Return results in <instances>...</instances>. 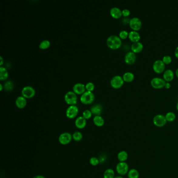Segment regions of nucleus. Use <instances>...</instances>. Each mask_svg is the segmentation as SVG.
<instances>
[{"label": "nucleus", "instance_id": "obj_1", "mask_svg": "<svg viewBox=\"0 0 178 178\" xmlns=\"http://www.w3.org/2000/svg\"><path fill=\"white\" fill-rule=\"evenodd\" d=\"M107 45L111 49H118L122 45V40L119 36L111 35L107 38Z\"/></svg>", "mask_w": 178, "mask_h": 178}, {"label": "nucleus", "instance_id": "obj_2", "mask_svg": "<svg viewBox=\"0 0 178 178\" xmlns=\"http://www.w3.org/2000/svg\"><path fill=\"white\" fill-rule=\"evenodd\" d=\"M95 99V95L94 93L90 91H85L81 95L80 100L84 104L87 105L92 103Z\"/></svg>", "mask_w": 178, "mask_h": 178}, {"label": "nucleus", "instance_id": "obj_3", "mask_svg": "<svg viewBox=\"0 0 178 178\" xmlns=\"http://www.w3.org/2000/svg\"><path fill=\"white\" fill-rule=\"evenodd\" d=\"M64 100L69 105H75L77 102L76 94L73 91H69L64 96Z\"/></svg>", "mask_w": 178, "mask_h": 178}, {"label": "nucleus", "instance_id": "obj_4", "mask_svg": "<svg viewBox=\"0 0 178 178\" xmlns=\"http://www.w3.org/2000/svg\"><path fill=\"white\" fill-rule=\"evenodd\" d=\"M129 166L126 162H119L116 166V171L120 176H125L129 171Z\"/></svg>", "mask_w": 178, "mask_h": 178}, {"label": "nucleus", "instance_id": "obj_5", "mask_svg": "<svg viewBox=\"0 0 178 178\" xmlns=\"http://www.w3.org/2000/svg\"><path fill=\"white\" fill-rule=\"evenodd\" d=\"M153 121L154 125L158 128L163 127V126H165L167 122L165 116L161 114L156 115L153 118Z\"/></svg>", "mask_w": 178, "mask_h": 178}, {"label": "nucleus", "instance_id": "obj_6", "mask_svg": "<svg viewBox=\"0 0 178 178\" xmlns=\"http://www.w3.org/2000/svg\"><path fill=\"white\" fill-rule=\"evenodd\" d=\"M130 27L133 30L137 31L139 30L142 26V22L141 19L137 17H133L130 19L129 22Z\"/></svg>", "mask_w": 178, "mask_h": 178}, {"label": "nucleus", "instance_id": "obj_7", "mask_svg": "<svg viewBox=\"0 0 178 178\" xmlns=\"http://www.w3.org/2000/svg\"><path fill=\"white\" fill-rule=\"evenodd\" d=\"M124 82V81L123 77L119 75H115L111 79V85L113 88H119L123 85Z\"/></svg>", "mask_w": 178, "mask_h": 178}, {"label": "nucleus", "instance_id": "obj_8", "mask_svg": "<svg viewBox=\"0 0 178 178\" xmlns=\"http://www.w3.org/2000/svg\"><path fill=\"white\" fill-rule=\"evenodd\" d=\"M35 90L32 87L26 86L23 87L22 90V96L26 98H31L35 95Z\"/></svg>", "mask_w": 178, "mask_h": 178}, {"label": "nucleus", "instance_id": "obj_9", "mask_svg": "<svg viewBox=\"0 0 178 178\" xmlns=\"http://www.w3.org/2000/svg\"><path fill=\"white\" fill-rule=\"evenodd\" d=\"M72 139V135L68 132H64L60 134L59 141L61 144L66 145L69 144Z\"/></svg>", "mask_w": 178, "mask_h": 178}, {"label": "nucleus", "instance_id": "obj_10", "mask_svg": "<svg viewBox=\"0 0 178 178\" xmlns=\"http://www.w3.org/2000/svg\"><path fill=\"white\" fill-rule=\"evenodd\" d=\"M79 108L76 105H71L66 110V116L69 119H74L77 116Z\"/></svg>", "mask_w": 178, "mask_h": 178}, {"label": "nucleus", "instance_id": "obj_11", "mask_svg": "<svg viewBox=\"0 0 178 178\" xmlns=\"http://www.w3.org/2000/svg\"><path fill=\"white\" fill-rule=\"evenodd\" d=\"M166 81L160 77H155L153 78L150 81V84L155 88H161L165 87Z\"/></svg>", "mask_w": 178, "mask_h": 178}, {"label": "nucleus", "instance_id": "obj_12", "mask_svg": "<svg viewBox=\"0 0 178 178\" xmlns=\"http://www.w3.org/2000/svg\"><path fill=\"white\" fill-rule=\"evenodd\" d=\"M153 68L154 71L157 73H161L164 71L165 69V64L163 60L158 59L156 60L153 64Z\"/></svg>", "mask_w": 178, "mask_h": 178}, {"label": "nucleus", "instance_id": "obj_13", "mask_svg": "<svg viewBox=\"0 0 178 178\" xmlns=\"http://www.w3.org/2000/svg\"><path fill=\"white\" fill-rule=\"evenodd\" d=\"M136 60V55H135V53L133 52L132 51L128 52L124 56V61L126 63L128 64H133L134 63H135Z\"/></svg>", "mask_w": 178, "mask_h": 178}, {"label": "nucleus", "instance_id": "obj_14", "mask_svg": "<svg viewBox=\"0 0 178 178\" xmlns=\"http://www.w3.org/2000/svg\"><path fill=\"white\" fill-rule=\"evenodd\" d=\"M86 119L82 116L78 117L75 121V125L79 129H82L86 126Z\"/></svg>", "mask_w": 178, "mask_h": 178}, {"label": "nucleus", "instance_id": "obj_15", "mask_svg": "<svg viewBox=\"0 0 178 178\" xmlns=\"http://www.w3.org/2000/svg\"><path fill=\"white\" fill-rule=\"evenodd\" d=\"M73 92L77 94H82V95L86 89V87L84 84L81 82H78L75 84L73 87Z\"/></svg>", "mask_w": 178, "mask_h": 178}, {"label": "nucleus", "instance_id": "obj_16", "mask_svg": "<svg viewBox=\"0 0 178 178\" xmlns=\"http://www.w3.org/2000/svg\"><path fill=\"white\" fill-rule=\"evenodd\" d=\"M15 103L16 106L19 108H24L26 106V99L24 96H18L15 100Z\"/></svg>", "mask_w": 178, "mask_h": 178}, {"label": "nucleus", "instance_id": "obj_17", "mask_svg": "<svg viewBox=\"0 0 178 178\" xmlns=\"http://www.w3.org/2000/svg\"><path fill=\"white\" fill-rule=\"evenodd\" d=\"M110 13L111 16L114 18H119L122 15V10L118 7L111 8L110 11Z\"/></svg>", "mask_w": 178, "mask_h": 178}, {"label": "nucleus", "instance_id": "obj_18", "mask_svg": "<svg viewBox=\"0 0 178 178\" xmlns=\"http://www.w3.org/2000/svg\"><path fill=\"white\" fill-rule=\"evenodd\" d=\"M143 48H144L143 44L139 41L133 42L131 47L132 51L134 53L140 52L142 51Z\"/></svg>", "mask_w": 178, "mask_h": 178}, {"label": "nucleus", "instance_id": "obj_19", "mask_svg": "<svg viewBox=\"0 0 178 178\" xmlns=\"http://www.w3.org/2000/svg\"><path fill=\"white\" fill-rule=\"evenodd\" d=\"M129 38L133 42H138L141 39L140 34L135 30H131L129 33Z\"/></svg>", "mask_w": 178, "mask_h": 178}, {"label": "nucleus", "instance_id": "obj_20", "mask_svg": "<svg viewBox=\"0 0 178 178\" xmlns=\"http://www.w3.org/2000/svg\"><path fill=\"white\" fill-rule=\"evenodd\" d=\"M163 79L165 81L169 82L174 78V73L172 69H168L165 70L163 74Z\"/></svg>", "mask_w": 178, "mask_h": 178}, {"label": "nucleus", "instance_id": "obj_21", "mask_svg": "<svg viewBox=\"0 0 178 178\" xmlns=\"http://www.w3.org/2000/svg\"><path fill=\"white\" fill-rule=\"evenodd\" d=\"M90 111L92 114L95 116H100L102 111V107L100 104H95L91 107Z\"/></svg>", "mask_w": 178, "mask_h": 178}, {"label": "nucleus", "instance_id": "obj_22", "mask_svg": "<svg viewBox=\"0 0 178 178\" xmlns=\"http://www.w3.org/2000/svg\"><path fill=\"white\" fill-rule=\"evenodd\" d=\"M93 122L95 126L98 127H101L105 124V120L101 116H95L93 119Z\"/></svg>", "mask_w": 178, "mask_h": 178}, {"label": "nucleus", "instance_id": "obj_23", "mask_svg": "<svg viewBox=\"0 0 178 178\" xmlns=\"http://www.w3.org/2000/svg\"><path fill=\"white\" fill-rule=\"evenodd\" d=\"M128 153L125 150L120 151L117 155L118 160L120 162H126L128 160Z\"/></svg>", "mask_w": 178, "mask_h": 178}, {"label": "nucleus", "instance_id": "obj_24", "mask_svg": "<svg viewBox=\"0 0 178 178\" xmlns=\"http://www.w3.org/2000/svg\"><path fill=\"white\" fill-rule=\"evenodd\" d=\"M122 77L124 81L126 82H131L132 81H133V79H134L135 76L131 72H126L124 73Z\"/></svg>", "mask_w": 178, "mask_h": 178}, {"label": "nucleus", "instance_id": "obj_25", "mask_svg": "<svg viewBox=\"0 0 178 178\" xmlns=\"http://www.w3.org/2000/svg\"><path fill=\"white\" fill-rule=\"evenodd\" d=\"M8 77V73L7 69L5 67L1 66L0 67V79L1 80H5Z\"/></svg>", "mask_w": 178, "mask_h": 178}, {"label": "nucleus", "instance_id": "obj_26", "mask_svg": "<svg viewBox=\"0 0 178 178\" xmlns=\"http://www.w3.org/2000/svg\"><path fill=\"white\" fill-rule=\"evenodd\" d=\"M127 174L128 178H139V171L134 168L129 169V171L128 172Z\"/></svg>", "mask_w": 178, "mask_h": 178}, {"label": "nucleus", "instance_id": "obj_27", "mask_svg": "<svg viewBox=\"0 0 178 178\" xmlns=\"http://www.w3.org/2000/svg\"><path fill=\"white\" fill-rule=\"evenodd\" d=\"M115 173L113 169L109 168L106 170L103 173V178H114Z\"/></svg>", "mask_w": 178, "mask_h": 178}, {"label": "nucleus", "instance_id": "obj_28", "mask_svg": "<svg viewBox=\"0 0 178 178\" xmlns=\"http://www.w3.org/2000/svg\"><path fill=\"white\" fill-rule=\"evenodd\" d=\"M165 117L167 120V122H173V121L176 118V116L174 113L171 112V111H169L168 113H167L166 115H165Z\"/></svg>", "mask_w": 178, "mask_h": 178}, {"label": "nucleus", "instance_id": "obj_29", "mask_svg": "<svg viewBox=\"0 0 178 178\" xmlns=\"http://www.w3.org/2000/svg\"><path fill=\"white\" fill-rule=\"evenodd\" d=\"M83 136L82 133L80 132L76 131L73 133L72 135V139L75 141L79 142L82 139Z\"/></svg>", "mask_w": 178, "mask_h": 178}, {"label": "nucleus", "instance_id": "obj_30", "mask_svg": "<svg viewBox=\"0 0 178 178\" xmlns=\"http://www.w3.org/2000/svg\"><path fill=\"white\" fill-rule=\"evenodd\" d=\"M50 45V42L48 40H44L40 43L39 47L41 49H45L48 48Z\"/></svg>", "mask_w": 178, "mask_h": 178}, {"label": "nucleus", "instance_id": "obj_31", "mask_svg": "<svg viewBox=\"0 0 178 178\" xmlns=\"http://www.w3.org/2000/svg\"><path fill=\"white\" fill-rule=\"evenodd\" d=\"M14 83L11 81H6L4 84V88L7 91L12 90L14 88Z\"/></svg>", "mask_w": 178, "mask_h": 178}, {"label": "nucleus", "instance_id": "obj_32", "mask_svg": "<svg viewBox=\"0 0 178 178\" xmlns=\"http://www.w3.org/2000/svg\"><path fill=\"white\" fill-rule=\"evenodd\" d=\"M92 113L89 110H85L82 113V116L86 119H89L92 117Z\"/></svg>", "mask_w": 178, "mask_h": 178}, {"label": "nucleus", "instance_id": "obj_33", "mask_svg": "<svg viewBox=\"0 0 178 178\" xmlns=\"http://www.w3.org/2000/svg\"><path fill=\"white\" fill-rule=\"evenodd\" d=\"M89 163H90V165H92V166H96L99 163L100 161L97 158L93 157L90 158V160H89Z\"/></svg>", "mask_w": 178, "mask_h": 178}, {"label": "nucleus", "instance_id": "obj_34", "mask_svg": "<svg viewBox=\"0 0 178 178\" xmlns=\"http://www.w3.org/2000/svg\"><path fill=\"white\" fill-rule=\"evenodd\" d=\"M129 32H128V31H126V30H121L119 33V37L121 39H126V38L129 37Z\"/></svg>", "mask_w": 178, "mask_h": 178}, {"label": "nucleus", "instance_id": "obj_35", "mask_svg": "<svg viewBox=\"0 0 178 178\" xmlns=\"http://www.w3.org/2000/svg\"><path fill=\"white\" fill-rule=\"evenodd\" d=\"M163 61L166 64H169L172 61V58L169 55H165L163 58Z\"/></svg>", "mask_w": 178, "mask_h": 178}, {"label": "nucleus", "instance_id": "obj_36", "mask_svg": "<svg viewBox=\"0 0 178 178\" xmlns=\"http://www.w3.org/2000/svg\"><path fill=\"white\" fill-rule=\"evenodd\" d=\"M85 87H86V89L88 91L92 92V90H94V88H95V85H94L93 82H88L86 84Z\"/></svg>", "mask_w": 178, "mask_h": 178}, {"label": "nucleus", "instance_id": "obj_37", "mask_svg": "<svg viewBox=\"0 0 178 178\" xmlns=\"http://www.w3.org/2000/svg\"><path fill=\"white\" fill-rule=\"evenodd\" d=\"M122 15L124 17H128L131 14V12L128 8H124L122 10Z\"/></svg>", "mask_w": 178, "mask_h": 178}, {"label": "nucleus", "instance_id": "obj_38", "mask_svg": "<svg viewBox=\"0 0 178 178\" xmlns=\"http://www.w3.org/2000/svg\"><path fill=\"white\" fill-rule=\"evenodd\" d=\"M165 87L166 88H167V89L170 88L171 87L170 83L168 82H166V83H165Z\"/></svg>", "mask_w": 178, "mask_h": 178}, {"label": "nucleus", "instance_id": "obj_39", "mask_svg": "<svg viewBox=\"0 0 178 178\" xmlns=\"http://www.w3.org/2000/svg\"><path fill=\"white\" fill-rule=\"evenodd\" d=\"M174 55H175V56H176L177 58H178V46L176 47V49H175Z\"/></svg>", "mask_w": 178, "mask_h": 178}, {"label": "nucleus", "instance_id": "obj_40", "mask_svg": "<svg viewBox=\"0 0 178 178\" xmlns=\"http://www.w3.org/2000/svg\"><path fill=\"white\" fill-rule=\"evenodd\" d=\"M34 178H45V176H41V175H38V176H34Z\"/></svg>", "mask_w": 178, "mask_h": 178}, {"label": "nucleus", "instance_id": "obj_41", "mask_svg": "<svg viewBox=\"0 0 178 178\" xmlns=\"http://www.w3.org/2000/svg\"><path fill=\"white\" fill-rule=\"evenodd\" d=\"M0 60H1V63H0V65L2 66V64H3V59L2 58V56H0Z\"/></svg>", "mask_w": 178, "mask_h": 178}, {"label": "nucleus", "instance_id": "obj_42", "mask_svg": "<svg viewBox=\"0 0 178 178\" xmlns=\"http://www.w3.org/2000/svg\"><path fill=\"white\" fill-rule=\"evenodd\" d=\"M3 89V85L2 84H0V90H2Z\"/></svg>", "mask_w": 178, "mask_h": 178}, {"label": "nucleus", "instance_id": "obj_43", "mask_svg": "<svg viewBox=\"0 0 178 178\" xmlns=\"http://www.w3.org/2000/svg\"><path fill=\"white\" fill-rule=\"evenodd\" d=\"M176 76L178 77V68L176 71Z\"/></svg>", "mask_w": 178, "mask_h": 178}, {"label": "nucleus", "instance_id": "obj_44", "mask_svg": "<svg viewBox=\"0 0 178 178\" xmlns=\"http://www.w3.org/2000/svg\"><path fill=\"white\" fill-rule=\"evenodd\" d=\"M114 178H124L123 177H122V176H115Z\"/></svg>", "mask_w": 178, "mask_h": 178}, {"label": "nucleus", "instance_id": "obj_45", "mask_svg": "<svg viewBox=\"0 0 178 178\" xmlns=\"http://www.w3.org/2000/svg\"><path fill=\"white\" fill-rule=\"evenodd\" d=\"M176 109L178 110V102H177V104H176Z\"/></svg>", "mask_w": 178, "mask_h": 178}]
</instances>
